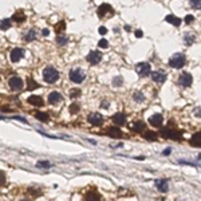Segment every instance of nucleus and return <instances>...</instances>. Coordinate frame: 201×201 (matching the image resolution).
I'll return each instance as SVG.
<instances>
[{"label":"nucleus","mask_w":201,"mask_h":201,"mask_svg":"<svg viewBox=\"0 0 201 201\" xmlns=\"http://www.w3.org/2000/svg\"><path fill=\"white\" fill-rule=\"evenodd\" d=\"M43 78L47 83H55L59 79V72L54 67H47L43 71Z\"/></svg>","instance_id":"f257e3e1"},{"label":"nucleus","mask_w":201,"mask_h":201,"mask_svg":"<svg viewBox=\"0 0 201 201\" xmlns=\"http://www.w3.org/2000/svg\"><path fill=\"white\" fill-rule=\"evenodd\" d=\"M185 63H186V58L182 54H174L169 59V66L173 67V69H181V67L185 66Z\"/></svg>","instance_id":"f03ea898"},{"label":"nucleus","mask_w":201,"mask_h":201,"mask_svg":"<svg viewBox=\"0 0 201 201\" xmlns=\"http://www.w3.org/2000/svg\"><path fill=\"white\" fill-rule=\"evenodd\" d=\"M69 78L74 83H80V82H83V79L86 78V74L82 69H75V70H71V71H70Z\"/></svg>","instance_id":"7ed1b4c3"},{"label":"nucleus","mask_w":201,"mask_h":201,"mask_svg":"<svg viewBox=\"0 0 201 201\" xmlns=\"http://www.w3.org/2000/svg\"><path fill=\"white\" fill-rule=\"evenodd\" d=\"M150 65L147 62H141L138 65H136V71L139 76H147L150 74Z\"/></svg>","instance_id":"20e7f679"},{"label":"nucleus","mask_w":201,"mask_h":201,"mask_svg":"<svg viewBox=\"0 0 201 201\" xmlns=\"http://www.w3.org/2000/svg\"><path fill=\"white\" fill-rule=\"evenodd\" d=\"M161 134H162L165 138H170V139H174V141H180L182 137H181V133L177 132V130H173V129H162L161 130Z\"/></svg>","instance_id":"39448f33"},{"label":"nucleus","mask_w":201,"mask_h":201,"mask_svg":"<svg viewBox=\"0 0 201 201\" xmlns=\"http://www.w3.org/2000/svg\"><path fill=\"white\" fill-rule=\"evenodd\" d=\"M87 121H89L91 125L99 126V125H102V122H103V117H102V114H99V113H90L89 117H87Z\"/></svg>","instance_id":"423d86ee"},{"label":"nucleus","mask_w":201,"mask_h":201,"mask_svg":"<svg viewBox=\"0 0 201 201\" xmlns=\"http://www.w3.org/2000/svg\"><path fill=\"white\" fill-rule=\"evenodd\" d=\"M152 79L153 82L156 83H164L166 80V72L164 70H157V71H153L152 72Z\"/></svg>","instance_id":"0eeeda50"},{"label":"nucleus","mask_w":201,"mask_h":201,"mask_svg":"<svg viewBox=\"0 0 201 201\" xmlns=\"http://www.w3.org/2000/svg\"><path fill=\"white\" fill-rule=\"evenodd\" d=\"M192 82H193V76L190 75L189 72H184V74H181L180 78H178V83H180L181 86H184V87H189V86H192Z\"/></svg>","instance_id":"6e6552de"},{"label":"nucleus","mask_w":201,"mask_h":201,"mask_svg":"<svg viewBox=\"0 0 201 201\" xmlns=\"http://www.w3.org/2000/svg\"><path fill=\"white\" fill-rule=\"evenodd\" d=\"M9 87L13 90V91H19V90L23 89V80L19 78V76H12L11 79L8 80Z\"/></svg>","instance_id":"1a4fd4ad"},{"label":"nucleus","mask_w":201,"mask_h":201,"mask_svg":"<svg viewBox=\"0 0 201 201\" xmlns=\"http://www.w3.org/2000/svg\"><path fill=\"white\" fill-rule=\"evenodd\" d=\"M87 60H89L90 65H98V63L102 60V54L99 51H91L87 55Z\"/></svg>","instance_id":"9d476101"},{"label":"nucleus","mask_w":201,"mask_h":201,"mask_svg":"<svg viewBox=\"0 0 201 201\" xmlns=\"http://www.w3.org/2000/svg\"><path fill=\"white\" fill-rule=\"evenodd\" d=\"M23 55H24V50H23V48H13L11 51L9 58H11V60L13 63H16V62H19V60L23 58Z\"/></svg>","instance_id":"9b49d317"},{"label":"nucleus","mask_w":201,"mask_h":201,"mask_svg":"<svg viewBox=\"0 0 201 201\" xmlns=\"http://www.w3.org/2000/svg\"><path fill=\"white\" fill-rule=\"evenodd\" d=\"M162 121H164V118L161 114H154V115H152L149 118V123L154 127H161L162 126Z\"/></svg>","instance_id":"f8f14e48"},{"label":"nucleus","mask_w":201,"mask_h":201,"mask_svg":"<svg viewBox=\"0 0 201 201\" xmlns=\"http://www.w3.org/2000/svg\"><path fill=\"white\" fill-rule=\"evenodd\" d=\"M156 186L160 192L162 193H166L169 190V184H168V180L166 178H161V180H157L156 181Z\"/></svg>","instance_id":"ddd939ff"},{"label":"nucleus","mask_w":201,"mask_h":201,"mask_svg":"<svg viewBox=\"0 0 201 201\" xmlns=\"http://www.w3.org/2000/svg\"><path fill=\"white\" fill-rule=\"evenodd\" d=\"M106 134L109 137H111V138H121V137H122V132H121L118 127H115V126L109 127V129L106 130Z\"/></svg>","instance_id":"4468645a"},{"label":"nucleus","mask_w":201,"mask_h":201,"mask_svg":"<svg viewBox=\"0 0 201 201\" xmlns=\"http://www.w3.org/2000/svg\"><path fill=\"white\" fill-rule=\"evenodd\" d=\"M113 122H114V125H117V126H122L123 123L126 122V117H125V114L123 113H117L115 115H113Z\"/></svg>","instance_id":"2eb2a0df"},{"label":"nucleus","mask_w":201,"mask_h":201,"mask_svg":"<svg viewBox=\"0 0 201 201\" xmlns=\"http://www.w3.org/2000/svg\"><path fill=\"white\" fill-rule=\"evenodd\" d=\"M106 13H113V8L109 4H102L98 8V16L99 18H105Z\"/></svg>","instance_id":"dca6fc26"},{"label":"nucleus","mask_w":201,"mask_h":201,"mask_svg":"<svg viewBox=\"0 0 201 201\" xmlns=\"http://www.w3.org/2000/svg\"><path fill=\"white\" fill-rule=\"evenodd\" d=\"M63 98H62V95L58 93V91H52L51 94L48 95V102L50 103H52V105H55V103H58V102H60Z\"/></svg>","instance_id":"f3484780"},{"label":"nucleus","mask_w":201,"mask_h":201,"mask_svg":"<svg viewBox=\"0 0 201 201\" xmlns=\"http://www.w3.org/2000/svg\"><path fill=\"white\" fill-rule=\"evenodd\" d=\"M28 103H31V105L34 106H43L44 103H43V99L40 98V97L38 95H31L28 98Z\"/></svg>","instance_id":"a211bd4d"},{"label":"nucleus","mask_w":201,"mask_h":201,"mask_svg":"<svg viewBox=\"0 0 201 201\" xmlns=\"http://www.w3.org/2000/svg\"><path fill=\"white\" fill-rule=\"evenodd\" d=\"M190 145L196 146V147H201V133H196L190 138Z\"/></svg>","instance_id":"6ab92c4d"},{"label":"nucleus","mask_w":201,"mask_h":201,"mask_svg":"<svg viewBox=\"0 0 201 201\" xmlns=\"http://www.w3.org/2000/svg\"><path fill=\"white\" fill-rule=\"evenodd\" d=\"M145 127H146V125L142 122V121H138V122H134L133 125H132V129L134 130V132H137V133H142L143 130H145Z\"/></svg>","instance_id":"aec40b11"},{"label":"nucleus","mask_w":201,"mask_h":201,"mask_svg":"<svg viewBox=\"0 0 201 201\" xmlns=\"http://www.w3.org/2000/svg\"><path fill=\"white\" fill-rule=\"evenodd\" d=\"M165 20L168 23H170V24H173V26H176V27H178L181 24V19L180 18H177V16H174V15H168Z\"/></svg>","instance_id":"412c9836"},{"label":"nucleus","mask_w":201,"mask_h":201,"mask_svg":"<svg viewBox=\"0 0 201 201\" xmlns=\"http://www.w3.org/2000/svg\"><path fill=\"white\" fill-rule=\"evenodd\" d=\"M85 199L86 200H90V199H97V200H100V194L97 192L95 189H91L90 192H87L85 194Z\"/></svg>","instance_id":"4be33fe9"},{"label":"nucleus","mask_w":201,"mask_h":201,"mask_svg":"<svg viewBox=\"0 0 201 201\" xmlns=\"http://www.w3.org/2000/svg\"><path fill=\"white\" fill-rule=\"evenodd\" d=\"M12 20H15V22H18V23H23V22L26 20V15H24V12H23V11H19V12L13 13Z\"/></svg>","instance_id":"5701e85b"},{"label":"nucleus","mask_w":201,"mask_h":201,"mask_svg":"<svg viewBox=\"0 0 201 201\" xmlns=\"http://www.w3.org/2000/svg\"><path fill=\"white\" fill-rule=\"evenodd\" d=\"M143 138L149 139V141H156L157 138H158V134L154 133V132H146L145 136H143Z\"/></svg>","instance_id":"b1692460"},{"label":"nucleus","mask_w":201,"mask_h":201,"mask_svg":"<svg viewBox=\"0 0 201 201\" xmlns=\"http://www.w3.org/2000/svg\"><path fill=\"white\" fill-rule=\"evenodd\" d=\"M9 27H11V20L9 19H4L0 22V28L3 30V31H5V30H8Z\"/></svg>","instance_id":"393cba45"},{"label":"nucleus","mask_w":201,"mask_h":201,"mask_svg":"<svg viewBox=\"0 0 201 201\" xmlns=\"http://www.w3.org/2000/svg\"><path fill=\"white\" fill-rule=\"evenodd\" d=\"M194 39H196V36H194L193 34H189V32L185 34V43H186L188 46H189V44H193V43H194Z\"/></svg>","instance_id":"a878e982"},{"label":"nucleus","mask_w":201,"mask_h":201,"mask_svg":"<svg viewBox=\"0 0 201 201\" xmlns=\"http://www.w3.org/2000/svg\"><path fill=\"white\" fill-rule=\"evenodd\" d=\"M133 98H134L136 102H143V100H145V97H143V94L141 93V91H136V93H134Z\"/></svg>","instance_id":"bb28decb"},{"label":"nucleus","mask_w":201,"mask_h":201,"mask_svg":"<svg viewBox=\"0 0 201 201\" xmlns=\"http://www.w3.org/2000/svg\"><path fill=\"white\" fill-rule=\"evenodd\" d=\"M27 83H28V90H30V91H31V90L38 89V87H39L38 83H36L34 79H31V78H28V79H27Z\"/></svg>","instance_id":"cd10ccee"},{"label":"nucleus","mask_w":201,"mask_h":201,"mask_svg":"<svg viewBox=\"0 0 201 201\" xmlns=\"http://www.w3.org/2000/svg\"><path fill=\"white\" fill-rule=\"evenodd\" d=\"M27 42H31V40L34 39H36V32H35V30H30L28 34L26 35V38H24Z\"/></svg>","instance_id":"c85d7f7f"},{"label":"nucleus","mask_w":201,"mask_h":201,"mask_svg":"<svg viewBox=\"0 0 201 201\" xmlns=\"http://www.w3.org/2000/svg\"><path fill=\"white\" fill-rule=\"evenodd\" d=\"M189 4L193 9H201V0H189Z\"/></svg>","instance_id":"c756f323"},{"label":"nucleus","mask_w":201,"mask_h":201,"mask_svg":"<svg viewBox=\"0 0 201 201\" xmlns=\"http://www.w3.org/2000/svg\"><path fill=\"white\" fill-rule=\"evenodd\" d=\"M35 117L38 119H40V121H43V122L48 121V114H47V113H40V111H38V113H35Z\"/></svg>","instance_id":"7c9ffc66"},{"label":"nucleus","mask_w":201,"mask_h":201,"mask_svg":"<svg viewBox=\"0 0 201 201\" xmlns=\"http://www.w3.org/2000/svg\"><path fill=\"white\" fill-rule=\"evenodd\" d=\"M122 85H123V78H122V76H115V78L113 79V86L119 87Z\"/></svg>","instance_id":"2f4dec72"},{"label":"nucleus","mask_w":201,"mask_h":201,"mask_svg":"<svg viewBox=\"0 0 201 201\" xmlns=\"http://www.w3.org/2000/svg\"><path fill=\"white\" fill-rule=\"evenodd\" d=\"M65 30H66V23L65 22H59L58 24L55 26V31L58 32V34L62 32V31H65Z\"/></svg>","instance_id":"473e14b6"},{"label":"nucleus","mask_w":201,"mask_h":201,"mask_svg":"<svg viewBox=\"0 0 201 201\" xmlns=\"http://www.w3.org/2000/svg\"><path fill=\"white\" fill-rule=\"evenodd\" d=\"M36 166L43 168V169H48V168H51V164H50L48 161H39V162L36 164Z\"/></svg>","instance_id":"72a5a7b5"},{"label":"nucleus","mask_w":201,"mask_h":201,"mask_svg":"<svg viewBox=\"0 0 201 201\" xmlns=\"http://www.w3.org/2000/svg\"><path fill=\"white\" fill-rule=\"evenodd\" d=\"M70 97H71V98H78V97H80V90L79 89L70 90Z\"/></svg>","instance_id":"f704fd0d"},{"label":"nucleus","mask_w":201,"mask_h":201,"mask_svg":"<svg viewBox=\"0 0 201 201\" xmlns=\"http://www.w3.org/2000/svg\"><path fill=\"white\" fill-rule=\"evenodd\" d=\"M56 42H58V44H62V46H65L66 43H67V38L66 36H58V38H56Z\"/></svg>","instance_id":"c9c22d12"},{"label":"nucleus","mask_w":201,"mask_h":201,"mask_svg":"<svg viewBox=\"0 0 201 201\" xmlns=\"http://www.w3.org/2000/svg\"><path fill=\"white\" fill-rule=\"evenodd\" d=\"M98 46L100 47V48H107V47H109V42H107L106 39H100L99 43H98Z\"/></svg>","instance_id":"e433bc0d"},{"label":"nucleus","mask_w":201,"mask_h":201,"mask_svg":"<svg viewBox=\"0 0 201 201\" xmlns=\"http://www.w3.org/2000/svg\"><path fill=\"white\" fill-rule=\"evenodd\" d=\"M5 184V173L3 170H0V185H4Z\"/></svg>","instance_id":"4c0bfd02"},{"label":"nucleus","mask_w":201,"mask_h":201,"mask_svg":"<svg viewBox=\"0 0 201 201\" xmlns=\"http://www.w3.org/2000/svg\"><path fill=\"white\" fill-rule=\"evenodd\" d=\"M194 22V16L193 15H186L185 16V23L186 24H190V23Z\"/></svg>","instance_id":"58836bf2"},{"label":"nucleus","mask_w":201,"mask_h":201,"mask_svg":"<svg viewBox=\"0 0 201 201\" xmlns=\"http://www.w3.org/2000/svg\"><path fill=\"white\" fill-rule=\"evenodd\" d=\"M78 110H79V106L76 105V103H74V105L70 106V111H71L72 114H75L76 111H78Z\"/></svg>","instance_id":"ea45409f"},{"label":"nucleus","mask_w":201,"mask_h":201,"mask_svg":"<svg viewBox=\"0 0 201 201\" xmlns=\"http://www.w3.org/2000/svg\"><path fill=\"white\" fill-rule=\"evenodd\" d=\"M107 32V28H106V27H99V34H100V35H105V34Z\"/></svg>","instance_id":"a19ab883"},{"label":"nucleus","mask_w":201,"mask_h":201,"mask_svg":"<svg viewBox=\"0 0 201 201\" xmlns=\"http://www.w3.org/2000/svg\"><path fill=\"white\" fill-rule=\"evenodd\" d=\"M142 35H143V32L141 31V30H137V31H136V36H137V38H142Z\"/></svg>","instance_id":"79ce46f5"},{"label":"nucleus","mask_w":201,"mask_h":201,"mask_svg":"<svg viewBox=\"0 0 201 201\" xmlns=\"http://www.w3.org/2000/svg\"><path fill=\"white\" fill-rule=\"evenodd\" d=\"M194 113H196V117H201V109H196Z\"/></svg>","instance_id":"37998d69"},{"label":"nucleus","mask_w":201,"mask_h":201,"mask_svg":"<svg viewBox=\"0 0 201 201\" xmlns=\"http://www.w3.org/2000/svg\"><path fill=\"white\" fill-rule=\"evenodd\" d=\"M100 107H103V109H107V107H109V103L103 100V102H102V105H100Z\"/></svg>","instance_id":"c03bdc74"},{"label":"nucleus","mask_w":201,"mask_h":201,"mask_svg":"<svg viewBox=\"0 0 201 201\" xmlns=\"http://www.w3.org/2000/svg\"><path fill=\"white\" fill-rule=\"evenodd\" d=\"M42 34H43V36H47V35H48V34H50V31H48V30H43Z\"/></svg>","instance_id":"a18cd8bd"},{"label":"nucleus","mask_w":201,"mask_h":201,"mask_svg":"<svg viewBox=\"0 0 201 201\" xmlns=\"http://www.w3.org/2000/svg\"><path fill=\"white\" fill-rule=\"evenodd\" d=\"M170 152H172L170 149H165V150H164V154H170Z\"/></svg>","instance_id":"49530a36"},{"label":"nucleus","mask_w":201,"mask_h":201,"mask_svg":"<svg viewBox=\"0 0 201 201\" xmlns=\"http://www.w3.org/2000/svg\"><path fill=\"white\" fill-rule=\"evenodd\" d=\"M125 30L126 31H130V26H125Z\"/></svg>","instance_id":"de8ad7c7"}]
</instances>
